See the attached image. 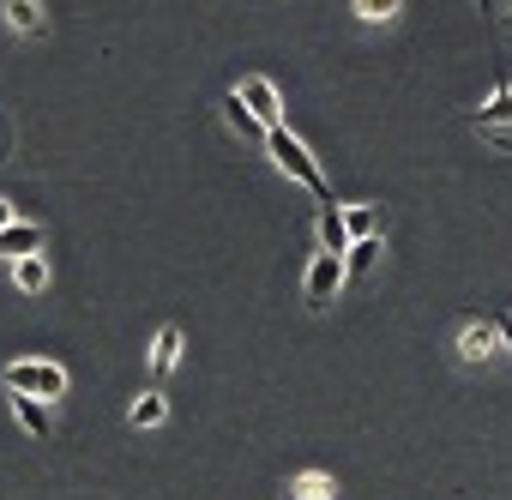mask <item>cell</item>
Instances as JSON below:
<instances>
[{"label": "cell", "mask_w": 512, "mask_h": 500, "mask_svg": "<svg viewBox=\"0 0 512 500\" xmlns=\"http://www.w3.org/2000/svg\"><path fill=\"white\" fill-rule=\"evenodd\" d=\"M320 254H338V260L350 254V229H344V211L338 205L320 211Z\"/></svg>", "instance_id": "9"}, {"label": "cell", "mask_w": 512, "mask_h": 500, "mask_svg": "<svg viewBox=\"0 0 512 500\" xmlns=\"http://www.w3.org/2000/svg\"><path fill=\"white\" fill-rule=\"evenodd\" d=\"M0 254H7L13 266H19V260H37V254H43V223H13V229H0Z\"/></svg>", "instance_id": "6"}, {"label": "cell", "mask_w": 512, "mask_h": 500, "mask_svg": "<svg viewBox=\"0 0 512 500\" xmlns=\"http://www.w3.org/2000/svg\"><path fill=\"white\" fill-rule=\"evenodd\" d=\"M476 133H482L488 145H500V151H512V85H506V79L494 85V97H488V109L476 115Z\"/></svg>", "instance_id": "4"}, {"label": "cell", "mask_w": 512, "mask_h": 500, "mask_svg": "<svg viewBox=\"0 0 512 500\" xmlns=\"http://www.w3.org/2000/svg\"><path fill=\"white\" fill-rule=\"evenodd\" d=\"M13 223H19V217H13V205H7V199H0V229H13Z\"/></svg>", "instance_id": "19"}, {"label": "cell", "mask_w": 512, "mask_h": 500, "mask_svg": "<svg viewBox=\"0 0 512 500\" xmlns=\"http://www.w3.org/2000/svg\"><path fill=\"white\" fill-rule=\"evenodd\" d=\"M494 326H500V338H506V350H512V320H506V314H500V320H494Z\"/></svg>", "instance_id": "20"}, {"label": "cell", "mask_w": 512, "mask_h": 500, "mask_svg": "<svg viewBox=\"0 0 512 500\" xmlns=\"http://www.w3.org/2000/svg\"><path fill=\"white\" fill-rule=\"evenodd\" d=\"M7 392H19V398H61L67 392V368L61 362H37V356H19V362H7Z\"/></svg>", "instance_id": "2"}, {"label": "cell", "mask_w": 512, "mask_h": 500, "mask_svg": "<svg viewBox=\"0 0 512 500\" xmlns=\"http://www.w3.org/2000/svg\"><path fill=\"white\" fill-rule=\"evenodd\" d=\"M13 416H19V428H25V434L49 440V410H43L37 398H19V392H13Z\"/></svg>", "instance_id": "15"}, {"label": "cell", "mask_w": 512, "mask_h": 500, "mask_svg": "<svg viewBox=\"0 0 512 500\" xmlns=\"http://www.w3.org/2000/svg\"><path fill=\"white\" fill-rule=\"evenodd\" d=\"M506 320H512V314H506Z\"/></svg>", "instance_id": "21"}, {"label": "cell", "mask_w": 512, "mask_h": 500, "mask_svg": "<svg viewBox=\"0 0 512 500\" xmlns=\"http://www.w3.org/2000/svg\"><path fill=\"white\" fill-rule=\"evenodd\" d=\"M223 121H229V127H235L241 139H260V145H266V127L253 121V109L241 103V91H229V97H223Z\"/></svg>", "instance_id": "11"}, {"label": "cell", "mask_w": 512, "mask_h": 500, "mask_svg": "<svg viewBox=\"0 0 512 500\" xmlns=\"http://www.w3.org/2000/svg\"><path fill=\"white\" fill-rule=\"evenodd\" d=\"M175 362H181V326H157V338H151V368H157V374H175Z\"/></svg>", "instance_id": "10"}, {"label": "cell", "mask_w": 512, "mask_h": 500, "mask_svg": "<svg viewBox=\"0 0 512 500\" xmlns=\"http://www.w3.org/2000/svg\"><path fill=\"white\" fill-rule=\"evenodd\" d=\"M133 428H157L163 416H169V404H163V392H145V398H133Z\"/></svg>", "instance_id": "16"}, {"label": "cell", "mask_w": 512, "mask_h": 500, "mask_svg": "<svg viewBox=\"0 0 512 500\" xmlns=\"http://www.w3.org/2000/svg\"><path fill=\"white\" fill-rule=\"evenodd\" d=\"M7 25H13V31H43V7H37V0H13V7H7Z\"/></svg>", "instance_id": "17"}, {"label": "cell", "mask_w": 512, "mask_h": 500, "mask_svg": "<svg viewBox=\"0 0 512 500\" xmlns=\"http://www.w3.org/2000/svg\"><path fill=\"white\" fill-rule=\"evenodd\" d=\"M344 229H350V247H356V241H374V235H380V211H374V205H350V211H344Z\"/></svg>", "instance_id": "13"}, {"label": "cell", "mask_w": 512, "mask_h": 500, "mask_svg": "<svg viewBox=\"0 0 512 500\" xmlns=\"http://www.w3.org/2000/svg\"><path fill=\"white\" fill-rule=\"evenodd\" d=\"M356 19H368V25H392L398 7H392V0H386V7H380V0H356Z\"/></svg>", "instance_id": "18"}, {"label": "cell", "mask_w": 512, "mask_h": 500, "mask_svg": "<svg viewBox=\"0 0 512 500\" xmlns=\"http://www.w3.org/2000/svg\"><path fill=\"white\" fill-rule=\"evenodd\" d=\"M13 284H19L25 296H43V290H49V260H43V254H37V260H19V266H13Z\"/></svg>", "instance_id": "14"}, {"label": "cell", "mask_w": 512, "mask_h": 500, "mask_svg": "<svg viewBox=\"0 0 512 500\" xmlns=\"http://www.w3.org/2000/svg\"><path fill=\"white\" fill-rule=\"evenodd\" d=\"M338 290H344V260H338V254H314V266H308V278H302V302H308L314 314H326V308L338 302Z\"/></svg>", "instance_id": "3"}, {"label": "cell", "mask_w": 512, "mask_h": 500, "mask_svg": "<svg viewBox=\"0 0 512 500\" xmlns=\"http://www.w3.org/2000/svg\"><path fill=\"white\" fill-rule=\"evenodd\" d=\"M494 344H500V326H494V320H470V326L458 332V356H464V362H488Z\"/></svg>", "instance_id": "7"}, {"label": "cell", "mask_w": 512, "mask_h": 500, "mask_svg": "<svg viewBox=\"0 0 512 500\" xmlns=\"http://www.w3.org/2000/svg\"><path fill=\"white\" fill-rule=\"evenodd\" d=\"M266 151H272V163H278V169H284L290 181H302V187H308V193L320 199V211L332 205V193H326V175L314 169V157H308V145H302L296 133H284V127H272V133H266Z\"/></svg>", "instance_id": "1"}, {"label": "cell", "mask_w": 512, "mask_h": 500, "mask_svg": "<svg viewBox=\"0 0 512 500\" xmlns=\"http://www.w3.org/2000/svg\"><path fill=\"white\" fill-rule=\"evenodd\" d=\"M241 103L253 109V121H260L266 133H272V127H284V97H278V85H272V79H260V73L241 79Z\"/></svg>", "instance_id": "5"}, {"label": "cell", "mask_w": 512, "mask_h": 500, "mask_svg": "<svg viewBox=\"0 0 512 500\" xmlns=\"http://www.w3.org/2000/svg\"><path fill=\"white\" fill-rule=\"evenodd\" d=\"M290 500H338V476L302 470V476H290Z\"/></svg>", "instance_id": "8"}, {"label": "cell", "mask_w": 512, "mask_h": 500, "mask_svg": "<svg viewBox=\"0 0 512 500\" xmlns=\"http://www.w3.org/2000/svg\"><path fill=\"white\" fill-rule=\"evenodd\" d=\"M380 254H386V247H380V235H374V241H356L350 254H344V278H362V272H374V266H380Z\"/></svg>", "instance_id": "12"}]
</instances>
